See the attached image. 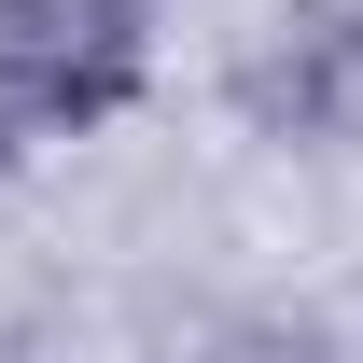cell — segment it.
I'll use <instances>...</instances> for the list:
<instances>
[{"instance_id":"2","label":"cell","mask_w":363,"mask_h":363,"mask_svg":"<svg viewBox=\"0 0 363 363\" xmlns=\"http://www.w3.org/2000/svg\"><path fill=\"white\" fill-rule=\"evenodd\" d=\"M238 98H252L266 126H294V140H350L363 126V14H335V28H308L294 56H266Z\"/></svg>"},{"instance_id":"1","label":"cell","mask_w":363,"mask_h":363,"mask_svg":"<svg viewBox=\"0 0 363 363\" xmlns=\"http://www.w3.org/2000/svg\"><path fill=\"white\" fill-rule=\"evenodd\" d=\"M140 43H154V0H0V126H98L126 112Z\"/></svg>"}]
</instances>
